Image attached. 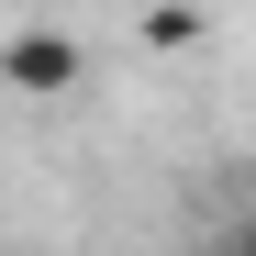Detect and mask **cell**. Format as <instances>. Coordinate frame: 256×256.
<instances>
[{
	"label": "cell",
	"mask_w": 256,
	"mask_h": 256,
	"mask_svg": "<svg viewBox=\"0 0 256 256\" xmlns=\"http://www.w3.org/2000/svg\"><path fill=\"white\" fill-rule=\"evenodd\" d=\"M78 78H90V45H78L67 22H22L12 45H0V90L12 100H67Z\"/></svg>",
	"instance_id": "obj_1"
}]
</instances>
